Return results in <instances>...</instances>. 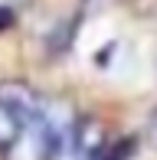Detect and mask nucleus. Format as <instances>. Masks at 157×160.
Masks as SVG:
<instances>
[{
  "label": "nucleus",
  "instance_id": "obj_2",
  "mask_svg": "<svg viewBox=\"0 0 157 160\" xmlns=\"http://www.w3.org/2000/svg\"><path fill=\"white\" fill-rule=\"evenodd\" d=\"M10 20H13V13L7 10V7H0V30H3V26H10Z\"/></svg>",
  "mask_w": 157,
  "mask_h": 160
},
{
  "label": "nucleus",
  "instance_id": "obj_1",
  "mask_svg": "<svg viewBox=\"0 0 157 160\" xmlns=\"http://www.w3.org/2000/svg\"><path fill=\"white\" fill-rule=\"evenodd\" d=\"M46 118V105L23 85L0 88V154H10L26 131H36Z\"/></svg>",
  "mask_w": 157,
  "mask_h": 160
}]
</instances>
